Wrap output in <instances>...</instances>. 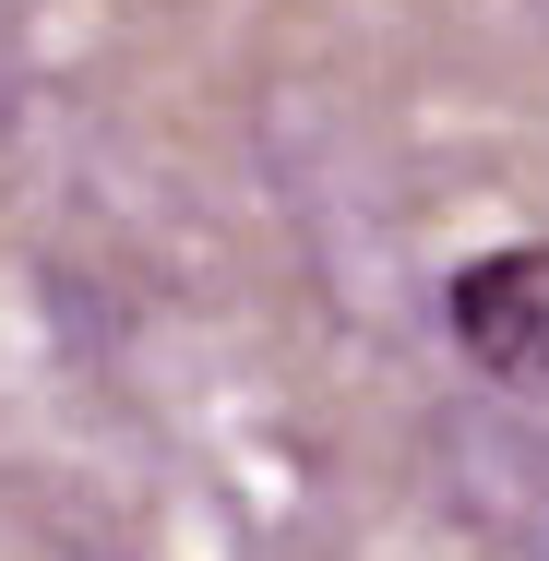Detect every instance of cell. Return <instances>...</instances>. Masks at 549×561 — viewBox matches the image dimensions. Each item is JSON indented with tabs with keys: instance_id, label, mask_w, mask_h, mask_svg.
I'll return each mask as SVG.
<instances>
[{
	"instance_id": "1",
	"label": "cell",
	"mask_w": 549,
	"mask_h": 561,
	"mask_svg": "<svg viewBox=\"0 0 549 561\" xmlns=\"http://www.w3.org/2000/svg\"><path fill=\"white\" fill-rule=\"evenodd\" d=\"M454 346L514 382V394H549V239H514V251H478L454 275Z\"/></svg>"
}]
</instances>
